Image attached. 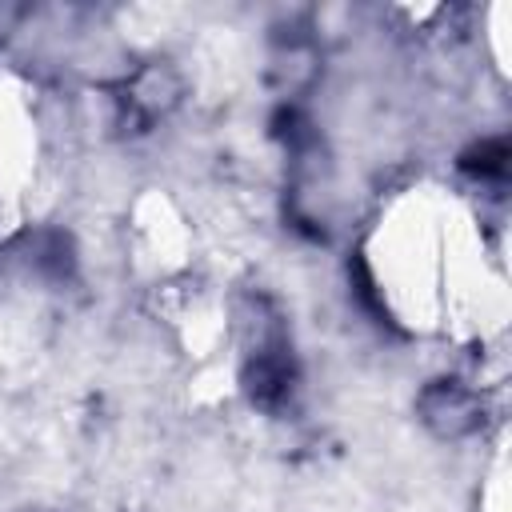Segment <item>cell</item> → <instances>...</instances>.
Returning a JSON list of instances; mask_svg holds the SVG:
<instances>
[{
    "label": "cell",
    "instance_id": "cell-1",
    "mask_svg": "<svg viewBox=\"0 0 512 512\" xmlns=\"http://www.w3.org/2000/svg\"><path fill=\"white\" fill-rule=\"evenodd\" d=\"M420 416L440 436H464V432H472L480 424V400L464 384L440 380L420 396Z\"/></svg>",
    "mask_w": 512,
    "mask_h": 512
}]
</instances>
